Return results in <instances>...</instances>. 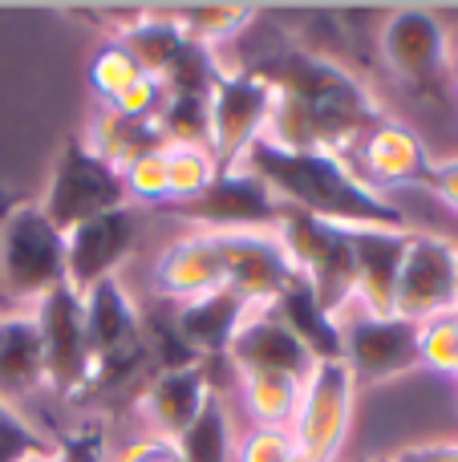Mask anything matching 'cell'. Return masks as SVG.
<instances>
[{
	"mask_svg": "<svg viewBox=\"0 0 458 462\" xmlns=\"http://www.w3.org/2000/svg\"><path fill=\"white\" fill-rule=\"evenodd\" d=\"M386 462H430V455H426V447H406V450H398V455L386 458Z\"/></svg>",
	"mask_w": 458,
	"mask_h": 462,
	"instance_id": "ab89813d",
	"label": "cell"
},
{
	"mask_svg": "<svg viewBox=\"0 0 458 462\" xmlns=\"http://www.w3.org/2000/svg\"><path fill=\"white\" fill-rule=\"evenodd\" d=\"M235 167L252 171L280 199L284 211H300V216H313L321 224L349 231H365V227L406 231L402 208H394L381 191H373L337 154L325 151L297 154L272 146L268 138H256Z\"/></svg>",
	"mask_w": 458,
	"mask_h": 462,
	"instance_id": "6da1fadb",
	"label": "cell"
},
{
	"mask_svg": "<svg viewBox=\"0 0 458 462\" xmlns=\"http://www.w3.org/2000/svg\"><path fill=\"white\" fill-rule=\"evenodd\" d=\"M65 284V231L41 203H13L0 219V304L29 312Z\"/></svg>",
	"mask_w": 458,
	"mask_h": 462,
	"instance_id": "3957f363",
	"label": "cell"
},
{
	"mask_svg": "<svg viewBox=\"0 0 458 462\" xmlns=\"http://www.w3.org/2000/svg\"><path fill=\"white\" fill-rule=\"evenodd\" d=\"M451 78H454V89H458V53L451 57Z\"/></svg>",
	"mask_w": 458,
	"mask_h": 462,
	"instance_id": "7bdbcfd3",
	"label": "cell"
},
{
	"mask_svg": "<svg viewBox=\"0 0 458 462\" xmlns=\"http://www.w3.org/2000/svg\"><path fill=\"white\" fill-rule=\"evenodd\" d=\"M154 292L167 296L175 304H187L195 296H207L215 288H227L224 272V247H219L215 231H187L162 255L154 260Z\"/></svg>",
	"mask_w": 458,
	"mask_h": 462,
	"instance_id": "e0dca14e",
	"label": "cell"
},
{
	"mask_svg": "<svg viewBox=\"0 0 458 462\" xmlns=\"http://www.w3.org/2000/svg\"><path fill=\"white\" fill-rule=\"evenodd\" d=\"M114 462H183L179 458V447L170 439H159V434H142V439L126 442L118 450Z\"/></svg>",
	"mask_w": 458,
	"mask_h": 462,
	"instance_id": "8d00e7d4",
	"label": "cell"
},
{
	"mask_svg": "<svg viewBox=\"0 0 458 462\" xmlns=\"http://www.w3.org/2000/svg\"><path fill=\"white\" fill-rule=\"evenodd\" d=\"M357 382L345 361H316L300 382V402L292 414V442L308 462H337L353 422Z\"/></svg>",
	"mask_w": 458,
	"mask_h": 462,
	"instance_id": "52a82bcc",
	"label": "cell"
},
{
	"mask_svg": "<svg viewBox=\"0 0 458 462\" xmlns=\"http://www.w3.org/2000/svg\"><path fill=\"white\" fill-rule=\"evenodd\" d=\"M365 462H386V458H365Z\"/></svg>",
	"mask_w": 458,
	"mask_h": 462,
	"instance_id": "f6af8a7d",
	"label": "cell"
},
{
	"mask_svg": "<svg viewBox=\"0 0 458 462\" xmlns=\"http://www.w3.org/2000/svg\"><path fill=\"white\" fill-rule=\"evenodd\" d=\"M240 377L243 406L252 410V422L268 430H289L300 402V377L289 374H235Z\"/></svg>",
	"mask_w": 458,
	"mask_h": 462,
	"instance_id": "484cf974",
	"label": "cell"
},
{
	"mask_svg": "<svg viewBox=\"0 0 458 462\" xmlns=\"http://www.w3.org/2000/svg\"><path fill=\"white\" fill-rule=\"evenodd\" d=\"M159 122H162V134H167V146H207L211 143L207 97H167Z\"/></svg>",
	"mask_w": 458,
	"mask_h": 462,
	"instance_id": "4dcf8cb0",
	"label": "cell"
},
{
	"mask_svg": "<svg viewBox=\"0 0 458 462\" xmlns=\"http://www.w3.org/2000/svg\"><path fill=\"white\" fill-rule=\"evenodd\" d=\"M422 365L458 377V312H446V317L422 325Z\"/></svg>",
	"mask_w": 458,
	"mask_h": 462,
	"instance_id": "d6a6232c",
	"label": "cell"
},
{
	"mask_svg": "<svg viewBox=\"0 0 458 462\" xmlns=\"http://www.w3.org/2000/svg\"><path fill=\"white\" fill-rule=\"evenodd\" d=\"M49 439L13 406H0V462H24L32 455H45Z\"/></svg>",
	"mask_w": 458,
	"mask_h": 462,
	"instance_id": "836d02e7",
	"label": "cell"
},
{
	"mask_svg": "<svg viewBox=\"0 0 458 462\" xmlns=\"http://www.w3.org/2000/svg\"><path fill=\"white\" fill-rule=\"evenodd\" d=\"M78 138L86 143V151L94 154V159L110 162L114 171L130 167L134 159L167 146V134H162L159 118H126V114L110 110V106H97L94 118L86 122V130H81Z\"/></svg>",
	"mask_w": 458,
	"mask_h": 462,
	"instance_id": "603a6c76",
	"label": "cell"
},
{
	"mask_svg": "<svg viewBox=\"0 0 458 462\" xmlns=\"http://www.w3.org/2000/svg\"><path fill=\"white\" fill-rule=\"evenodd\" d=\"M118 175H122V187H126L130 203H151V208L170 203V191H167V146L154 151V154L134 159L130 167H122Z\"/></svg>",
	"mask_w": 458,
	"mask_h": 462,
	"instance_id": "1f68e13d",
	"label": "cell"
},
{
	"mask_svg": "<svg viewBox=\"0 0 458 462\" xmlns=\"http://www.w3.org/2000/svg\"><path fill=\"white\" fill-rule=\"evenodd\" d=\"M289 462H308V458H305V455H300V450H297V455H292Z\"/></svg>",
	"mask_w": 458,
	"mask_h": 462,
	"instance_id": "ee69618b",
	"label": "cell"
},
{
	"mask_svg": "<svg viewBox=\"0 0 458 462\" xmlns=\"http://www.w3.org/2000/svg\"><path fill=\"white\" fill-rule=\"evenodd\" d=\"M276 239L284 244L297 276L313 288L316 304L329 317H341L353 304V231L321 224L300 211H284Z\"/></svg>",
	"mask_w": 458,
	"mask_h": 462,
	"instance_id": "277c9868",
	"label": "cell"
},
{
	"mask_svg": "<svg viewBox=\"0 0 458 462\" xmlns=\"http://www.w3.org/2000/svg\"><path fill=\"white\" fill-rule=\"evenodd\" d=\"M45 390V349L32 312H0V406L21 410Z\"/></svg>",
	"mask_w": 458,
	"mask_h": 462,
	"instance_id": "7402d4cb",
	"label": "cell"
},
{
	"mask_svg": "<svg viewBox=\"0 0 458 462\" xmlns=\"http://www.w3.org/2000/svg\"><path fill=\"white\" fill-rule=\"evenodd\" d=\"M248 69H256L260 78L272 81V89L297 97L308 110V118H313L321 151L337 154V159H345V154L362 143L365 130L386 118L381 106L373 102V94L353 73L341 69L329 57L308 53V49L289 45L284 53L268 57L264 65H248Z\"/></svg>",
	"mask_w": 458,
	"mask_h": 462,
	"instance_id": "7a4b0ae2",
	"label": "cell"
},
{
	"mask_svg": "<svg viewBox=\"0 0 458 462\" xmlns=\"http://www.w3.org/2000/svg\"><path fill=\"white\" fill-rule=\"evenodd\" d=\"M272 312L280 317L284 328L297 333V341L305 345L316 361H337L341 357V325H337V317H329V312L316 304L313 288H308L300 276L280 292V300L272 304Z\"/></svg>",
	"mask_w": 458,
	"mask_h": 462,
	"instance_id": "cb8c5ba5",
	"label": "cell"
},
{
	"mask_svg": "<svg viewBox=\"0 0 458 462\" xmlns=\"http://www.w3.org/2000/svg\"><path fill=\"white\" fill-rule=\"evenodd\" d=\"M426 187L438 195V199L446 203V208L458 216V159H443V162H435L430 167V179H426Z\"/></svg>",
	"mask_w": 458,
	"mask_h": 462,
	"instance_id": "74e56055",
	"label": "cell"
},
{
	"mask_svg": "<svg viewBox=\"0 0 458 462\" xmlns=\"http://www.w3.org/2000/svg\"><path fill=\"white\" fill-rule=\"evenodd\" d=\"M227 365L235 374H289L305 382L316 357L297 341L292 328L280 325L272 309H252V317L243 320V328L227 349Z\"/></svg>",
	"mask_w": 458,
	"mask_h": 462,
	"instance_id": "ffe728a7",
	"label": "cell"
},
{
	"mask_svg": "<svg viewBox=\"0 0 458 462\" xmlns=\"http://www.w3.org/2000/svg\"><path fill=\"white\" fill-rule=\"evenodd\" d=\"M381 61L402 86L443 94V81L451 73V37L446 24L426 8H398L381 24Z\"/></svg>",
	"mask_w": 458,
	"mask_h": 462,
	"instance_id": "7c38bea8",
	"label": "cell"
},
{
	"mask_svg": "<svg viewBox=\"0 0 458 462\" xmlns=\"http://www.w3.org/2000/svg\"><path fill=\"white\" fill-rule=\"evenodd\" d=\"M341 361L357 385H378L389 377H406L422 369V325L406 317H373L349 304L337 317Z\"/></svg>",
	"mask_w": 458,
	"mask_h": 462,
	"instance_id": "8992f818",
	"label": "cell"
},
{
	"mask_svg": "<svg viewBox=\"0 0 458 462\" xmlns=\"http://www.w3.org/2000/svg\"><path fill=\"white\" fill-rule=\"evenodd\" d=\"M406 247H410V227L353 231V309L373 312V317H394V296H398Z\"/></svg>",
	"mask_w": 458,
	"mask_h": 462,
	"instance_id": "d6986e66",
	"label": "cell"
},
{
	"mask_svg": "<svg viewBox=\"0 0 458 462\" xmlns=\"http://www.w3.org/2000/svg\"><path fill=\"white\" fill-rule=\"evenodd\" d=\"M394 312L418 325L458 312V244L430 231H410Z\"/></svg>",
	"mask_w": 458,
	"mask_h": 462,
	"instance_id": "4fadbf2b",
	"label": "cell"
},
{
	"mask_svg": "<svg viewBox=\"0 0 458 462\" xmlns=\"http://www.w3.org/2000/svg\"><path fill=\"white\" fill-rule=\"evenodd\" d=\"M183 462H235V430L232 414H227L224 398L211 393L207 406L199 410V418L191 422V430L175 442Z\"/></svg>",
	"mask_w": 458,
	"mask_h": 462,
	"instance_id": "4316f807",
	"label": "cell"
},
{
	"mask_svg": "<svg viewBox=\"0 0 458 462\" xmlns=\"http://www.w3.org/2000/svg\"><path fill=\"white\" fill-rule=\"evenodd\" d=\"M81 325H86V345H89V357H94L89 390H97L102 382L126 377L142 361V353L151 349V341L142 333L138 304L118 276L97 280V284H89L81 292Z\"/></svg>",
	"mask_w": 458,
	"mask_h": 462,
	"instance_id": "5b68a950",
	"label": "cell"
},
{
	"mask_svg": "<svg viewBox=\"0 0 458 462\" xmlns=\"http://www.w3.org/2000/svg\"><path fill=\"white\" fill-rule=\"evenodd\" d=\"M118 208H130L122 175L110 162L94 159L81 138H69L57 151L53 175H49V187L41 195V211L61 231H69V227L86 224V219L118 211Z\"/></svg>",
	"mask_w": 458,
	"mask_h": 462,
	"instance_id": "ba28073f",
	"label": "cell"
},
{
	"mask_svg": "<svg viewBox=\"0 0 458 462\" xmlns=\"http://www.w3.org/2000/svg\"><path fill=\"white\" fill-rule=\"evenodd\" d=\"M248 317H252V304L243 296H235L232 288H215L207 296H195V300L179 304L170 328L199 361H219L227 357L235 333L243 328Z\"/></svg>",
	"mask_w": 458,
	"mask_h": 462,
	"instance_id": "44dd1931",
	"label": "cell"
},
{
	"mask_svg": "<svg viewBox=\"0 0 458 462\" xmlns=\"http://www.w3.org/2000/svg\"><path fill=\"white\" fill-rule=\"evenodd\" d=\"M162 102H167V94H162L159 78H146V73H138V78L126 86V94H122L118 102L110 106V110L126 114V118H159Z\"/></svg>",
	"mask_w": 458,
	"mask_h": 462,
	"instance_id": "d590c367",
	"label": "cell"
},
{
	"mask_svg": "<svg viewBox=\"0 0 458 462\" xmlns=\"http://www.w3.org/2000/svg\"><path fill=\"white\" fill-rule=\"evenodd\" d=\"M175 211L191 231H215V236H232V231H276L284 219V208L252 171L224 167L215 183L191 203H175Z\"/></svg>",
	"mask_w": 458,
	"mask_h": 462,
	"instance_id": "30bf717a",
	"label": "cell"
},
{
	"mask_svg": "<svg viewBox=\"0 0 458 462\" xmlns=\"http://www.w3.org/2000/svg\"><path fill=\"white\" fill-rule=\"evenodd\" d=\"M353 151L362 162L357 175H365L373 191L378 187H426L430 167H435L426 143L398 118H381L378 126H370Z\"/></svg>",
	"mask_w": 458,
	"mask_h": 462,
	"instance_id": "2e32d148",
	"label": "cell"
},
{
	"mask_svg": "<svg viewBox=\"0 0 458 462\" xmlns=\"http://www.w3.org/2000/svg\"><path fill=\"white\" fill-rule=\"evenodd\" d=\"M219 159L211 154V146H167V191L170 203H191L215 183L219 175Z\"/></svg>",
	"mask_w": 458,
	"mask_h": 462,
	"instance_id": "f1b7e54d",
	"label": "cell"
},
{
	"mask_svg": "<svg viewBox=\"0 0 458 462\" xmlns=\"http://www.w3.org/2000/svg\"><path fill=\"white\" fill-rule=\"evenodd\" d=\"M134 244H138L134 203L69 227L65 231V284L73 292H86L97 280L118 276V268L130 260Z\"/></svg>",
	"mask_w": 458,
	"mask_h": 462,
	"instance_id": "5bb4252c",
	"label": "cell"
},
{
	"mask_svg": "<svg viewBox=\"0 0 458 462\" xmlns=\"http://www.w3.org/2000/svg\"><path fill=\"white\" fill-rule=\"evenodd\" d=\"M114 41L134 57V65L146 73V78H162V73L170 69V61L191 45V37L179 29L175 16H170L167 8H146L142 21L130 24V29L118 32Z\"/></svg>",
	"mask_w": 458,
	"mask_h": 462,
	"instance_id": "d4e9b609",
	"label": "cell"
},
{
	"mask_svg": "<svg viewBox=\"0 0 458 462\" xmlns=\"http://www.w3.org/2000/svg\"><path fill=\"white\" fill-rule=\"evenodd\" d=\"M219 247H224L227 288L252 309H272L284 288L297 280V268L276 231H232L219 236Z\"/></svg>",
	"mask_w": 458,
	"mask_h": 462,
	"instance_id": "9a60e30c",
	"label": "cell"
},
{
	"mask_svg": "<svg viewBox=\"0 0 458 462\" xmlns=\"http://www.w3.org/2000/svg\"><path fill=\"white\" fill-rule=\"evenodd\" d=\"M297 455V442L289 430H268V426H252L240 442H235V462H289Z\"/></svg>",
	"mask_w": 458,
	"mask_h": 462,
	"instance_id": "e575fe53",
	"label": "cell"
},
{
	"mask_svg": "<svg viewBox=\"0 0 458 462\" xmlns=\"http://www.w3.org/2000/svg\"><path fill=\"white\" fill-rule=\"evenodd\" d=\"M29 312L37 320L41 349H45V390H53L57 398L89 393L94 357H89L86 325H81V292L61 284Z\"/></svg>",
	"mask_w": 458,
	"mask_h": 462,
	"instance_id": "8fae6325",
	"label": "cell"
},
{
	"mask_svg": "<svg viewBox=\"0 0 458 462\" xmlns=\"http://www.w3.org/2000/svg\"><path fill=\"white\" fill-rule=\"evenodd\" d=\"M272 81L260 78L256 69H224L211 86L207 114H211V154L219 167H235L256 138H264L268 114H272Z\"/></svg>",
	"mask_w": 458,
	"mask_h": 462,
	"instance_id": "9c48e42d",
	"label": "cell"
},
{
	"mask_svg": "<svg viewBox=\"0 0 458 462\" xmlns=\"http://www.w3.org/2000/svg\"><path fill=\"white\" fill-rule=\"evenodd\" d=\"M138 73L142 69L134 65V57H130L114 37L102 41V45L94 49V57H89V65H86L89 94L97 97V106H114L122 94H126V86L138 78Z\"/></svg>",
	"mask_w": 458,
	"mask_h": 462,
	"instance_id": "f546056e",
	"label": "cell"
},
{
	"mask_svg": "<svg viewBox=\"0 0 458 462\" xmlns=\"http://www.w3.org/2000/svg\"><path fill=\"white\" fill-rule=\"evenodd\" d=\"M8 208H13V199H5V195H0V219H5ZM0 312H5V304H0Z\"/></svg>",
	"mask_w": 458,
	"mask_h": 462,
	"instance_id": "b9f144b4",
	"label": "cell"
},
{
	"mask_svg": "<svg viewBox=\"0 0 458 462\" xmlns=\"http://www.w3.org/2000/svg\"><path fill=\"white\" fill-rule=\"evenodd\" d=\"M430 462H458V442H435V447H426Z\"/></svg>",
	"mask_w": 458,
	"mask_h": 462,
	"instance_id": "f35d334b",
	"label": "cell"
},
{
	"mask_svg": "<svg viewBox=\"0 0 458 462\" xmlns=\"http://www.w3.org/2000/svg\"><path fill=\"white\" fill-rule=\"evenodd\" d=\"M167 13L175 16V24L195 45L215 49V45H224V41H232L235 32L248 29L256 8L252 5H175V8H167Z\"/></svg>",
	"mask_w": 458,
	"mask_h": 462,
	"instance_id": "83f0119b",
	"label": "cell"
},
{
	"mask_svg": "<svg viewBox=\"0 0 458 462\" xmlns=\"http://www.w3.org/2000/svg\"><path fill=\"white\" fill-rule=\"evenodd\" d=\"M24 462H61V458H57L53 450H45V455H32V458H24Z\"/></svg>",
	"mask_w": 458,
	"mask_h": 462,
	"instance_id": "60d3db41",
	"label": "cell"
},
{
	"mask_svg": "<svg viewBox=\"0 0 458 462\" xmlns=\"http://www.w3.org/2000/svg\"><path fill=\"white\" fill-rule=\"evenodd\" d=\"M211 369L207 361L199 365H183V369H159L151 382L138 393V410H142V422L151 426V434L159 439L179 442L191 422L199 418V410L211 398Z\"/></svg>",
	"mask_w": 458,
	"mask_h": 462,
	"instance_id": "ac0fdd59",
	"label": "cell"
}]
</instances>
